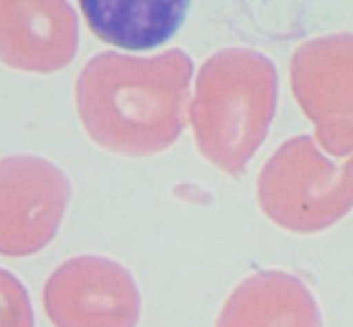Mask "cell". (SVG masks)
Segmentation results:
<instances>
[{
    "label": "cell",
    "mask_w": 353,
    "mask_h": 327,
    "mask_svg": "<svg viewBox=\"0 0 353 327\" xmlns=\"http://www.w3.org/2000/svg\"><path fill=\"white\" fill-rule=\"evenodd\" d=\"M258 203L277 226L317 232L353 206V156L336 163L310 135L284 142L258 177Z\"/></svg>",
    "instance_id": "obj_3"
},
{
    "label": "cell",
    "mask_w": 353,
    "mask_h": 327,
    "mask_svg": "<svg viewBox=\"0 0 353 327\" xmlns=\"http://www.w3.org/2000/svg\"><path fill=\"white\" fill-rule=\"evenodd\" d=\"M277 95L279 75L263 54L223 49L210 57L189 108L201 155L229 175H241L267 137Z\"/></svg>",
    "instance_id": "obj_2"
},
{
    "label": "cell",
    "mask_w": 353,
    "mask_h": 327,
    "mask_svg": "<svg viewBox=\"0 0 353 327\" xmlns=\"http://www.w3.org/2000/svg\"><path fill=\"white\" fill-rule=\"evenodd\" d=\"M0 327H33L28 293L16 275L0 268Z\"/></svg>",
    "instance_id": "obj_10"
},
{
    "label": "cell",
    "mask_w": 353,
    "mask_h": 327,
    "mask_svg": "<svg viewBox=\"0 0 353 327\" xmlns=\"http://www.w3.org/2000/svg\"><path fill=\"white\" fill-rule=\"evenodd\" d=\"M71 186L59 166L39 156L0 161V255L39 253L57 234Z\"/></svg>",
    "instance_id": "obj_4"
},
{
    "label": "cell",
    "mask_w": 353,
    "mask_h": 327,
    "mask_svg": "<svg viewBox=\"0 0 353 327\" xmlns=\"http://www.w3.org/2000/svg\"><path fill=\"white\" fill-rule=\"evenodd\" d=\"M291 87L332 156L353 151V35L321 37L298 47L291 59Z\"/></svg>",
    "instance_id": "obj_5"
},
{
    "label": "cell",
    "mask_w": 353,
    "mask_h": 327,
    "mask_svg": "<svg viewBox=\"0 0 353 327\" xmlns=\"http://www.w3.org/2000/svg\"><path fill=\"white\" fill-rule=\"evenodd\" d=\"M317 303L307 286L281 270L244 279L223 305L216 327H319Z\"/></svg>",
    "instance_id": "obj_8"
},
{
    "label": "cell",
    "mask_w": 353,
    "mask_h": 327,
    "mask_svg": "<svg viewBox=\"0 0 353 327\" xmlns=\"http://www.w3.org/2000/svg\"><path fill=\"white\" fill-rule=\"evenodd\" d=\"M43 305L56 327H135L141 296L123 265L85 255L47 279Z\"/></svg>",
    "instance_id": "obj_6"
},
{
    "label": "cell",
    "mask_w": 353,
    "mask_h": 327,
    "mask_svg": "<svg viewBox=\"0 0 353 327\" xmlns=\"http://www.w3.org/2000/svg\"><path fill=\"white\" fill-rule=\"evenodd\" d=\"M88 26L99 39L125 49H151L182 25L188 2H81Z\"/></svg>",
    "instance_id": "obj_9"
},
{
    "label": "cell",
    "mask_w": 353,
    "mask_h": 327,
    "mask_svg": "<svg viewBox=\"0 0 353 327\" xmlns=\"http://www.w3.org/2000/svg\"><path fill=\"white\" fill-rule=\"evenodd\" d=\"M192 70V59L181 49L152 57L97 54L74 87L85 130L121 155L165 151L185 127Z\"/></svg>",
    "instance_id": "obj_1"
},
{
    "label": "cell",
    "mask_w": 353,
    "mask_h": 327,
    "mask_svg": "<svg viewBox=\"0 0 353 327\" xmlns=\"http://www.w3.org/2000/svg\"><path fill=\"white\" fill-rule=\"evenodd\" d=\"M78 16L70 2H0V61L52 73L73 61Z\"/></svg>",
    "instance_id": "obj_7"
}]
</instances>
